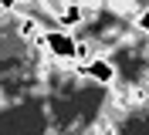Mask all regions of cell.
Returning <instances> with one entry per match:
<instances>
[{
  "mask_svg": "<svg viewBox=\"0 0 149 135\" xmlns=\"http://www.w3.org/2000/svg\"><path fill=\"white\" fill-rule=\"evenodd\" d=\"M78 47H81V41L71 30H61V27L44 30V51L58 61H78Z\"/></svg>",
  "mask_w": 149,
  "mask_h": 135,
  "instance_id": "1",
  "label": "cell"
},
{
  "mask_svg": "<svg viewBox=\"0 0 149 135\" xmlns=\"http://www.w3.org/2000/svg\"><path fill=\"white\" fill-rule=\"evenodd\" d=\"M74 68H78V74H85V78H92V81H102V84L115 81V68L105 61V54L102 57H92V61H85V64H74Z\"/></svg>",
  "mask_w": 149,
  "mask_h": 135,
  "instance_id": "2",
  "label": "cell"
},
{
  "mask_svg": "<svg viewBox=\"0 0 149 135\" xmlns=\"http://www.w3.org/2000/svg\"><path fill=\"white\" fill-rule=\"evenodd\" d=\"M81 17H85V10H81V7H65V10H61V17H58V27H61V30L78 27V24H81Z\"/></svg>",
  "mask_w": 149,
  "mask_h": 135,
  "instance_id": "3",
  "label": "cell"
},
{
  "mask_svg": "<svg viewBox=\"0 0 149 135\" xmlns=\"http://www.w3.org/2000/svg\"><path fill=\"white\" fill-rule=\"evenodd\" d=\"M3 10H7V7H3V3H0V17H3Z\"/></svg>",
  "mask_w": 149,
  "mask_h": 135,
  "instance_id": "4",
  "label": "cell"
}]
</instances>
